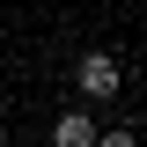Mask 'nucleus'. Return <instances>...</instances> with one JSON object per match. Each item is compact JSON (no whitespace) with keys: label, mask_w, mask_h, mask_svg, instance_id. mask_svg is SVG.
I'll return each instance as SVG.
<instances>
[{"label":"nucleus","mask_w":147,"mask_h":147,"mask_svg":"<svg viewBox=\"0 0 147 147\" xmlns=\"http://www.w3.org/2000/svg\"><path fill=\"white\" fill-rule=\"evenodd\" d=\"M96 132H103V125H96L88 110H66V118L52 125V140H59V147H96Z\"/></svg>","instance_id":"obj_2"},{"label":"nucleus","mask_w":147,"mask_h":147,"mask_svg":"<svg viewBox=\"0 0 147 147\" xmlns=\"http://www.w3.org/2000/svg\"><path fill=\"white\" fill-rule=\"evenodd\" d=\"M118 81H125V74H118L110 52H88L81 66H74V88H81V96H118Z\"/></svg>","instance_id":"obj_1"}]
</instances>
